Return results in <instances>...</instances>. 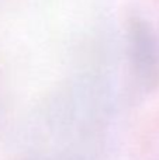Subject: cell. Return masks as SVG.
I'll list each match as a JSON object with an SVG mask.
<instances>
[{
    "label": "cell",
    "instance_id": "6da1fadb",
    "mask_svg": "<svg viewBox=\"0 0 159 160\" xmlns=\"http://www.w3.org/2000/svg\"><path fill=\"white\" fill-rule=\"evenodd\" d=\"M127 48L137 83L144 88L155 87L159 83V38L144 18H131L127 30Z\"/></svg>",
    "mask_w": 159,
    "mask_h": 160
}]
</instances>
